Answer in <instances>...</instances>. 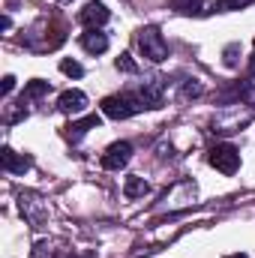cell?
Listing matches in <instances>:
<instances>
[{
  "instance_id": "6da1fadb",
  "label": "cell",
  "mask_w": 255,
  "mask_h": 258,
  "mask_svg": "<svg viewBox=\"0 0 255 258\" xmlns=\"http://www.w3.org/2000/svg\"><path fill=\"white\" fill-rule=\"evenodd\" d=\"M144 102L138 99V93H120V96H108L102 99V114L111 120H126L135 111H141Z\"/></svg>"
},
{
  "instance_id": "7a4b0ae2",
  "label": "cell",
  "mask_w": 255,
  "mask_h": 258,
  "mask_svg": "<svg viewBox=\"0 0 255 258\" xmlns=\"http://www.w3.org/2000/svg\"><path fill=\"white\" fill-rule=\"evenodd\" d=\"M138 48H141V54H144L147 60H153V63H159V60L168 57V45H165V39H162V33H159L156 27H144V30L138 33Z\"/></svg>"
},
{
  "instance_id": "3957f363",
  "label": "cell",
  "mask_w": 255,
  "mask_h": 258,
  "mask_svg": "<svg viewBox=\"0 0 255 258\" xmlns=\"http://www.w3.org/2000/svg\"><path fill=\"white\" fill-rule=\"evenodd\" d=\"M210 165L222 174H234L240 168V150L234 144H216L210 150Z\"/></svg>"
},
{
  "instance_id": "277c9868",
  "label": "cell",
  "mask_w": 255,
  "mask_h": 258,
  "mask_svg": "<svg viewBox=\"0 0 255 258\" xmlns=\"http://www.w3.org/2000/svg\"><path fill=\"white\" fill-rule=\"evenodd\" d=\"M129 156H132V147H129L126 141H117V144H111V147L105 150V156H102V168H108V171H120V168L129 162Z\"/></svg>"
},
{
  "instance_id": "5b68a950",
  "label": "cell",
  "mask_w": 255,
  "mask_h": 258,
  "mask_svg": "<svg viewBox=\"0 0 255 258\" xmlns=\"http://www.w3.org/2000/svg\"><path fill=\"white\" fill-rule=\"evenodd\" d=\"M57 108L63 114H81L87 108V93L84 90H66V93H60V99H57Z\"/></svg>"
},
{
  "instance_id": "8992f818",
  "label": "cell",
  "mask_w": 255,
  "mask_h": 258,
  "mask_svg": "<svg viewBox=\"0 0 255 258\" xmlns=\"http://www.w3.org/2000/svg\"><path fill=\"white\" fill-rule=\"evenodd\" d=\"M78 18H81L87 27H102V24L111 18V12H108L102 3H87V6L81 9V15H78Z\"/></svg>"
},
{
  "instance_id": "52a82bcc",
  "label": "cell",
  "mask_w": 255,
  "mask_h": 258,
  "mask_svg": "<svg viewBox=\"0 0 255 258\" xmlns=\"http://www.w3.org/2000/svg\"><path fill=\"white\" fill-rule=\"evenodd\" d=\"M81 48H84V51H90V54H102V51L108 48V36H105V33H99L96 27H90L87 33H81Z\"/></svg>"
},
{
  "instance_id": "ba28073f",
  "label": "cell",
  "mask_w": 255,
  "mask_h": 258,
  "mask_svg": "<svg viewBox=\"0 0 255 258\" xmlns=\"http://www.w3.org/2000/svg\"><path fill=\"white\" fill-rule=\"evenodd\" d=\"M0 162H3V168L6 171H12V174H24L27 168H30V156H24V153H15V150H3V156H0Z\"/></svg>"
},
{
  "instance_id": "9c48e42d",
  "label": "cell",
  "mask_w": 255,
  "mask_h": 258,
  "mask_svg": "<svg viewBox=\"0 0 255 258\" xmlns=\"http://www.w3.org/2000/svg\"><path fill=\"white\" fill-rule=\"evenodd\" d=\"M99 123H102V117H99V114H87V117H81V120H75V123H69V132H66V135H69L72 141H78V138H81L84 132H90V129H96Z\"/></svg>"
},
{
  "instance_id": "30bf717a",
  "label": "cell",
  "mask_w": 255,
  "mask_h": 258,
  "mask_svg": "<svg viewBox=\"0 0 255 258\" xmlns=\"http://www.w3.org/2000/svg\"><path fill=\"white\" fill-rule=\"evenodd\" d=\"M123 192H126V198H141V195L150 192V186H147V180H144V177H126Z\"/></svg>"
},
{
  "instance_id": "8fae6325",
  "label": "cell",
  "mask_w": 255,
  "mask_h": 258,
  "mask_svg": "<svg viewBox=\"0 0 255 258\" xmlns=\"http://www.w3.org/2000/svg\"><path fill=\"white\" fill-rule=\"evenodd\" d=\"M45 93H48V81H42V78H33V81H27V84H24V96H27V99L45 96Z\"/></svg>"
},
{
  "instance_id": "7c38bea8",
  "label": "cell",
  "mask_w": 255,
  "mask_h": 258,
  "mask_svg": "<svg viewBox=\"0 0 255 258\" xmlns=\"http://www.w3.org/2000/svg\"><path fill=\"white\" fill-rule=\"evenodd\" d=\"M60 72L69 75V78H81L84 75V66L78 63V60H60Z\"/></svg>"
},
{
  "instance_id": "4fadbf2b",
  "label": "cell",
  "mask_w": 255,
  "mask_h": 258,
  "mask_svg": "<svg viewBox=\"0 0 255 258\" xmlns=\"http://www.w3.org/2000/svg\"><path fill=\"white\" fill-rule=\"evenodd\" d=\"M174 9H177V12H186V15L201 12V0H174Z\"/></svg>"
},
{
  "instance_id": "5bb4252c",
  "label": "cell",
  "mask_w": 255,
  "mask_h": 258,
  "mask_svg": "<svg viewBox=\"0 0 255 258\" xmlns=\"http://www.w3.org/2000/svg\"><path fill=\"white\" fill-rule=\"evenodd\" d=\"M114 66H117L120 72H129V75H135V72H138V63H135V60H132L129 54H120V57L114 60Z\"/></svg>"
},
{
  "instance_id": "9a60e30c",
  "label": "cell",
  "mask_w": 255,
  "mask_h": 258,
  "mask_svg": "<svg viewBox=\"0 0 255 258\" xmlns=\"http://www.w3.org/2000/svg\"><path fill=\"white\" fill-rule=\"evenodd\" d=\"M12 87H15V78H12V75H6V78H3V87H0V90H3V96H6V93H12Z\"/></svg>"
},
{
  "instance_id": "2e32d148",
  "label": "cell",
  "mask_w": 255,
  "mask_h": 258,
  "mask_svg": "<svg viewBox=\"0 0 255 258\" xmlns=\"http://www.w3.org/2000/svg\"><path fill=\"white\" fill-rule=\"evenodd\" d=\"M243 0H222V6H240Z\"/></svg>"
},
{
  "instance_id": "e0dca14e",
  "label": "cell",
  "mask_w": 255,
  "mask_h": 258,
  "mask_svg": "<svg viewBox=\"0 0 255 258\" xmlns=\"http://www.w3.org/2000/svg\"><path fill=\"white\" fill-rule=\"evenodd\" d=\"M225 258H249L246 252H234V255H225Z\"/></svg>"
}]
</instances>
